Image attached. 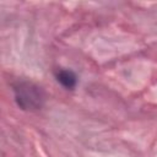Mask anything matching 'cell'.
Instances as JSON below:
<instances>
[{
    "label": "cell",
    "mask_w": 157,
    "mask_h": 157,
    "mask_svg": "<svg viewBox=\"0 0 157 157\" xmlns=\"http://www.w3.org/2000/svg\"><path fill=\"white\" fill-rule=\"evenodd\" d=\"M13 91H15V101L21 109L33 110V109H39L43 105L44 93L40 90V87H38L37 85L28 81H22L15 86Z\"/></svg>",
    "instance_id": "1"
},
{
    "label": "cell",
    "mask_w": 157,
    "mask_h": 157,
    "mask_svg": "<svg viewBox=\"0 0 157 157\" xmlns=\"http://www.w3.org/2000/svg\"><path fill=\"white\" fill-rule=\"evenodd\" d=\"M55 77L58 82H60L61 86H64L66 90H74L76 83H77V77L74 71L66 70V69H60L56 71Z\"/></svg>",
    "instance_id": "2"
}]
</instances>
